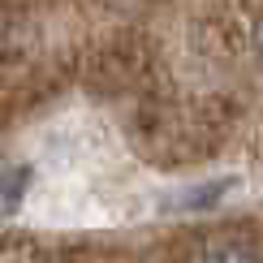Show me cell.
<instances>
[{
    "label": "cell",
    "instance_id": "6da1fadb",
    "mask_svg": "<svg viewBox=\"0 0 263 263\" xmlns=\"http://www.w3.org/2000/svg\"><path fill=\"white\" fill-rule=\"evenodd\" d=\"M237 177H212V181H199V185H181V190H173L168 199L160 207L173 216H190V212H212V207H220L229 194H237Z\"/></svg>",
    "mask_w": 263,
    "mask_h": 263
},
{
    "label": "cell",
    "instance_id": "7a4b0ae2",
    "mask_svg": "<svg viewBox=\"0 0 263 263\" xmlns=\"http://www.w3.org/2000/svg\"><path fill=\"white\" fill-rule=\"evenodd\" d=\"M199 263H255V255L246 246H237V242H216V246L203 250Z\"/></svg>",
    "mask_w": 263,
    "mask_h": 263
},
{
    "label": "cell",
    "instance_id": "3957f363",
    "mask_svg": "<svg viewBox=\"0 0 263 263\" xmlns=\"http://www.w3.org/2000/svg\"><path fill=\"white\" fill-rule=\"evenodd\" d=\"M259 57H263V26H259Z\"/></svg>",
    "mask_w": 263,
    "mask_h": 263
}]
</instances>
